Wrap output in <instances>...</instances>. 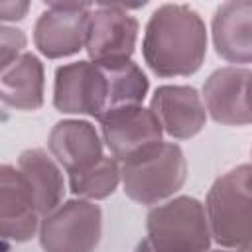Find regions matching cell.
I'll use <instances>...</instances> for the list:
<instances>
[{"label": "cell", "instance_id": "cell-21", "mask_svg": "<svg viewBox=\"0 0 252 252\" xmlns=\"http://www.w3.org/2000/svg\"><path fill=\"white\" fill-rule=\"evenodd\" d=\"M215 252H246V248H219Z\"/></svg>", "mask_w": 252, "mask_h": 252}, {"label": "cell", "instance_id": "cell-16", "mask_svg": "<svg viewBox=\"0 0 252 252\" xmlns=\"http://www.w3.org/2000/svg\"><path fill=\"white\" fill-rule=\"evenodd\" d=\"M2 102L16 110H37L43 104V65L33 53H24L2 67Z\"/></svg>", "mask_w": 252, "mask_h": 252}, {"label": "cell", "instance_id": "cell-19", "mask_svg": "<svg viewBox=\"0 0 252 252\" xmlns=\"http://www.w3.org/2000/svg\"><path fill=\"white\" fill-rule=\"evenodd\" d=\"M24 47H26V33L22 30L4 26L2 28V67L22 57Z\"/></svg>", "mask_w": 252, "mask_h": 252}, {"label": "cell", "instance_id": "cell-11", "mask_svg": "<svg viewBox=\"0 0 252 252\" xmlns=\"http://www.w3.org/2000/svg\"><path fill=\"white\" fill-rule=\"evenodd\" d=\"M161 130L175 140H187L199 134L207 120L203 98L193 87L165 85L159 87L150 104Z\"/></svg>", "mask_w": 252, "mask_h": 252}, {"label": "cell", "instance_id": "cell-8", "mask_svg": "<svg viewBox=\"0 0 252 252\" xmlns=\"http://www.w3.org/2000/svg\"><path fill=\"white\" fill-rule=\"evenodd\" d=\"M138 39V22L120 6H96L89 14L85 47L91 61L130 59Z\"/></svg>", "mask_w": 252, "mask_h": 252}, {"label": "cell", "instance_id": "cell-2", "mask_svg": "<svg viewBox=\"0 0 252 252\" xmlns=\"http://www.w3.org/2000/svg\"><path fill=\"white\" fill-rule=\"evenodd\" d=\"M205 213L213 240L220 248L252 242V165L242 163L222 173L209 189Z\"/></svg>", "mask_w": 252, "mask_h": 252}, {"label": "cell", "instance_id": "cell-14", "mask_svg": "<svg viewBox=\"0 0 252 252\" xmlns=\"http://www.w3.org/2000/svg\"><path fill=\"white\" fill-rule=\"evenodd\" d=\"M217 53L234 65L252 63V2H226L213 18Z\"/></svg>", "mask_w": 252, "mask_h": 252}, {"label": "cell", "instance_id": "cell-10", "mask_svg": "<svg viewBox=\"0 0 252 252\" xmlns=\"http://www.w3.org/2000/svg\"><path fill=\"white\" fill-rule=\"evenodd\" d=\"M89 14L87 4H49L33 28L35 47L49 59L77 53L87 39Z\"/></svg>", "mask_w": 252, "mask_h": 252}, {"label": "cell", "instance_id": "cell-1", "mask_svg": "<svg viewBox=\"0 0 252 252\" xmlns=\"http://www.w3.org/2000/svg\"><path fill=\"white\" fill-rule=\"evenodd\" d=\"M142 51L148 67L159 77L195 73L207 53V30L201 16L185 4L159 6L146 26Z\"/></svg>", "mask_w": 252, "mask_h": 252}, {"label": "cell", "instance_id": "cell-15", "mask_svg": "<svg viewBox=\"0 0 252 252\" xmlns=\"http://www.w3.org/2000/svg\"><path fill=\"white\" fill-rule=\"evenodd\" d=\"M16 167L20 169V173L28 183L39 215L45 217L61 205L65 193V181L51 154H47L41 148L26 150L20 154Z\"/></svg>", "mask_w": 252, "mask_h": 252}, {"label": "cell", "instance_id": "cell-4", "mask_svg": "<svg viewBox=\"0 0 252 252\" xmlns=\"http://www.w3.org/2000/svg\"><path fill=\"white\" fill-rule=\"evenodd\" d=\"M146 238L150 252H209L211 228L201 205L193 197H175L148 213Z\"/></svg>", "mask_w": 252, "mask_h": 252}, {"label": "cell", "instance_id": "cell-3", "mask_svg": "<svg viewBox=\"0 0 252 252\" xmlns=\"http://www.w3.org/2000/svg\"><path fill=\"white\" fill-rule=\"evenodd\" d=\"M124 193L140 205H159L181 189L187 177L183 152L173 142L154 144L122 161Z\"/></svg>", "mask_w": 252, "mask_h": 252}, {"label": "cell", "instance_id": "cell-20", "mask_svg": "<svg viewBox=\"0 0 252 252\" xmlns=\"http://www.w3.org/2000/svg\"><path fill=\"white\" fill-rule=\"evenodd\" d=\"M28 8H30L28 2H8V0H2L0 2V14H2V20L4 22L22 20L24 14L28 12Z\"/></svg>", "mask_w": 252, "mask_h": 252}, {"label": "cell", "instance_id": "cell-6", "mask_svg": "<svg viewBox=\"0 0 252 252\" xmlns=\"http://www.w3.org/2000/svg\"><path fill=\"white\" fill-rule=\"evenodd\" d=\"M53 104L65 114H89L96 120L108 112V79L94 61H75L55 71Z\"/></svg>", "mask_w": 252, "mask_h": 252}, {"label": "cell", "instance_id": "cell-7", "mask_svg": "<svg viewBox=\"0 0 252 252\" xmlns=\"http://www.w3.org/2000/svg\"><path fill=\"white\" fill-rule=\"evenodd\" d=\"M98 122L102 140L118 161H126L142 150L163 142L161 124L152 108H144L142 104L108 110Z\"/></svg>", "mask_w": 252, "mask_h": 252}, {"label": "cell", "instance_id": "cell-12", "mask_svg": "<svg viewBox=\"0 0 252 252\" xmlns=\"http://www.w3.org/2000/svg\"><path fill=\"white\" fill-rule=\"evenodd\" d=\"M0 185V226L2 236L14 242L30 240L39 228V211L33 195L16 165H2Z\"/></svg>", "mask_w": 252, "mask_h": 252}, {"label": "cell", "instance_id": "cell-5", "mask_svg": "<svg viewBox=\"0 0 252 252\" xmlns=\"http://www.w3.org/2000/svg\"><path fill=\"white\" fill-rule=\"evenodd\" d=\"M100 232V207L89 199H73L43 217L39 242L45 252H94Z\"/></svg>", "mask_w": 252, "mask_h": 252}, {"label": "cell", "instance_id": "cell-13", "mask_svg": "<svg viewBox=\"0 0 252 252\" xmlns=\"http://www.w3.org/2000/svg\"><path fill=\"white\" fill-rule=\"evenodd\" d=\"M47 146L55 161L63 165L69 175L81 173L104 158L98 132L85 120L57 122L49 132Z\"/></svg>", "mask_w": 252, "mask_h": 252}, {"label": "cell", "instance_id": "cell-18", "mask_svg": "<svg viewBox=\"0 0 252 252\" xmlns=\"http://www.w3.org/2000/svg\"><path fill=\"white\" fill-rule=\"evenodd\" d=\"M122 181V167L116 158L104 156L93 167L69 175L71 191L79 199H104L114 193Z\"/></svg>", "mask_w": 252, "mask_h": 252}, {"label": "cell", "instance_id": "cell-17", "mask_svg": "<svg viewBox=\"0 0 252 252\" xmlns=\"http://www.w3.org/2000/svg\"><path fill=\"white\" fill-rule=\"evenodd\" d=\"M98 65L104 69L108 79V96H110L108 110L122 106H136L146 98L148 79L136 63H132L130 59H122V61H108Z\"/></svg>", "mask_w": 252, "mask_h": 252}, {"label": "cell", "instance_id": "cell-9", "mask_svg": "<svg viewBox=\"0 0 252 252\" xmlns=\"http://www.w3.org/2000/svg\"><path fill=\"white\" fill-rule=\"evenodd\" d=\"M203 102L213 120L220 124H252V69H217L203 87Z\"/></svg>", "mask_w": 252, "mask_h": 252}]
</instances>
